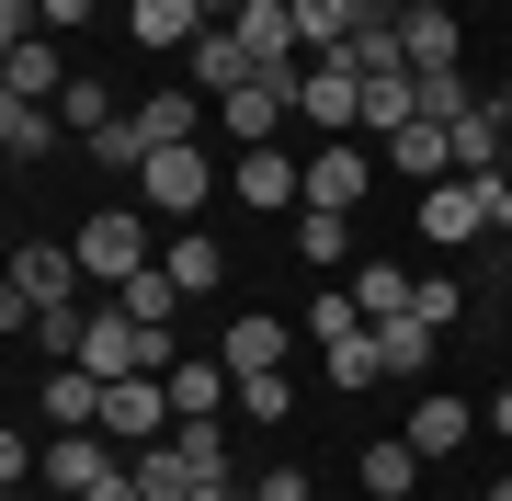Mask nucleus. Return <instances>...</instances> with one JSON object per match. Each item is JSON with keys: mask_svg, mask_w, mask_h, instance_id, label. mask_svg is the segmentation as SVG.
Returning a JSON list of instances; mask_svg holds the SVG:
<instances>
[{"mask_svg": "<svg viewBox=\"0 0 512 501\" xmlns=\"http://www.w3.org/2000/svg\"><path fill=\"white\" fill-rule=\"evenodd\" d=\"M46 433H103V376L92 365H46Z\"/></svg>", "mask_w": 512, "mask_h": 501, "instance_id": "nucleus-14", "label": "nucleus"}, {"mask_svg": "<svg viewBox=\"0 0 512 501\" xmlns=\"http://www.w3.org/2000/svg\"><path fill=\"white\" fill-rule=\"evenodd\" d=\"M80 285H92V274H80V240H23L12 251V285H0V331H35V308H80Z\"/></svg>", "mask_w": 512, "mask_h": 501, "instance_id": "nucleus-1", "label": "nucleus"}, {"mask_svg": "<svg viewBox=\"0 0 512 501\" xmlns=\"http://www.w3.org/2000/svg\"><path fill=\"white\" fill-rule=\"evenodd\" d=\"M490 433H501V445H512V388H501V399H490Z\"/></svg>", "mask_w": 512, "mask_h": 501, "instance_id": "nucleus-37", "label": "nucleus"}, {"mask_svg": "<svg viewBox=\"0 0 512 501\" xmlns=\"http://www.w3.org/2000/svg\"><path fill=\"white\" fill-rule=\"evenodd\" d=\"M490 228L512 240V171H490Z\"/></svg>", "mask_w": 512, "mask_h": 501, "instance_id": "nucleus-36", "label": "nucleus"}, {"mask_svg": "<svg viewBox=\"0 0 512 501\" xmlns=\"http://www.w3.org/2000/svg\"><path fill=\"white\" fill-rule=\"evenodd\" d=\"M353 251V217L342 205H296V262H342Z\"/></svg>", "mask_w": 512, "mask_h": 501, "instance_id": "nucleus-26", "label": "nucleus"}, {"mask_svg": "<svg viewBox=\"0 0 512 501\" xmlns=\"http://www.w3.org/2000/svg\"><path fill=\"white\" fill-rule=\"evenodd\" d=\"M319 501H330V490H319Z\"/></svg>", "mask_w": 512, "mask_h": 501, "instance_id": "nucleus-41", "label": "nucleus"}, {"mask_svg": "<svg viewBox=\"0 0 512 501\" xmlns=\"http://www.w3.org/2000/svg\"><path fill=\"white\" fill-rule=\"evenodd\" d=\"M126 35L137 46H194L205 35V0H126Z\"/></svg>", "mask_w": 512, "mask_h": 501, "instance_id": "nucleus-23", "label": "nucleus"}, {"mask_svg": "<svg viewBox=\"0 0 512 501\" xmlns=\"http://www.w3.org/2000/svg\"><path fill=\"white\" fill-rule=\"evenodd\" d=\"M410 80H421V114H433V126L478 114V80H467V69H410Z\"/></svg>", "mask_w": 512, "mask_h": 501, "instance_id": "nucleus-28", "label": "nucleus"}, {"mask_svg": "<svg viewBox=\"0 0 512 501\" xmlns=\"http://www.w3.org/2000/svg\"><path fill=\"white\" fill-rule=\"evenodd\" d=\"M478 501H512V479H490V490H478Z\"/></svg>", "mask_w": 512, "mask_h": 501, "instance_id": "nucleus-40", "label": "nucleus"}, {"mask_svg": "<svg viewBox=\"0 0 512 501\" xmlns=\"http://www.w3.org/2000/svg\"><path fill=\"white\" fill-rule=\"evenodd\" d=\"M171 410H183V422H228V410H239V376H228L217 342H205V353H171Z\"/></svg>", "mask_w": 512, "mask_h": 501, "instance_id": "nucleus-9", "label": "nucleus"}, {"mask_svg": "<svg viewBox=\"0 0 512 501\" xmlns=\"http://www.w3.org/2000/svg\"><path fill=\"white\" fill-rule=\"evenodd\" d=\"M296 126L353 137L365 126V69H353V57H308V69H296Z\"/></svg>", "mask_w": 512, "mask_h": 501, "instance_id": "nucleus-3", "label": "nucleus"}, {"mask_svg": "<svg viewBox=\"0 0 512 501\" xmlns=\"http://www.w3.org/2000/svg\"><path fill=\"white\" fill-rule=\"evenodd\" d=\"M160 262H171V285H183V297H217V285H228V251L205 240V228H183V240H160Z\"/></svg>", "mask_w": 512, "mask_h": 501, "instance_id": "nucleus-25", "label": "nucleus"}, {"mask_svg": "<svg viewBox=\"0 0 512 501\" xmlns=\"http://www.w3.org/2000/svg\"><path fill=\"white\" fill-rule=\"evenodd\" d=\"M183 80H194L205 103H228V92H251V80H262V57L239 46V23H205V35L183 46Z\"/></svg>", "mask_w": 512, "mask_h": 501, "instance_id": "nucleus-7", "label": "nucleus"}, {"mask_svg": "<svg viewBox=\"0 0 512 501\" xmlns=\"http://www.w3.org/2000/svg\"><path fill=\"white\" fill-rule=\"evenodd\" d=\"M80 501H148V490H137V467H114V479H103V490H80Z\"/></svg>", "mask_w": 512, "mask_h": 501, "instance_id": "nucleus-35", "label": "nucleus"}, {"mask_svg": "<svg viewBox=\"0 0 512 501\" xmlns=\"http://www.w3.org/2000/svg\"><path fill=\"white\" fill-rule=\"evenodd\" d=\"M217 353H228V376H285V353H296V331L274 308H239L228 331H217Z\"/></svg>", "mask_w": 512, "mask_h": 501, "instance_id": "nucleus-11", "label": "nucleus"}, {"mask_svg": "<svg viewBox=\"0 0 512 501\" xmlns=\"http://www.w3.org/2000/svg\"><path fill=\"white\" fill-rule=\"evenodd\" d=\"M353 297H365V319H399V308L421 297V274H410V262H365V274H353Z\"/></svg>", "mask_w": 512, "mask_h": 501, "instance_id": "nucleus-27", "label": "nucleus"}, {"mask_svg": "<svg viewBox=\"0 0 512 501\" xmlns=\"http://www.w3.org/2000/svg\"><path fill=\"white\" fill-rule=\"evenodd\" d=\"M205 194H217V160H205V137H194V149H160V160L137 171V205H148V217H205Z\"/></svg>", "mask_w": 512, "mask_h": 501, "instance_id": "nucleus-4", "label": "nucleus"}, {"mask_svg": "<svg viewBox=\"0 0 512 501\" xmlns=\"http://www.w3.org/2000/svg\"><path fill=\"white\" fill-rule=\"evenodd\" d=\"M421 467H433V456H421L410 433H376V445H365V501H410Z\"/></svg>", "mask_w": 512, "mask_h": 501, "instance_id": "nucleus-21", "label": "nucleus"}, {"mask_svg": "<svg viewBox=\"0 0 512 501\" xmlns=\"http://www.w3.org/2000/svg\"><path fill=\"white\" fill-rule=\"evenodd\" d=\"M103 0H46V35H69V23H92Z\"/></svg>", "mask_w": 512, "mask_h": 501, "instance_id": "nucleus-34", "label": "nucleus"}, {"mask_svg": "<svg viewBox=\"0 0 512 501\" xmlns=\"http://www.w3.org/2000/svg\"><path fill=\"white\" fill-rule=\"evenodd\" d=\"M399 433H410L421 456H456V445H478V410H467L456 388H421V410H410Z\"/></svg>", "mask_w": 512, "mask_h": 501, "instance_id": "nucleus-15", "label": "nucleus"}, {"mask_svg": "<svg viewBox=\"0 0 512 501\" xmlns=\"http://www.w3.org/2000/svg\"><path fill=\"white\" fill-rule=\"evenodd\" d=\"M171 422H183V410H171V376H114V388H103V433H114V445H160V433Z\"/></svg>", "mask_w": 512, "mask_h": 501, "instance_id": "nucleus-5", "label": "nucleus"}, {"mask_svg": "<svg viewBox=\"0 0 512 501\" xmlns=\"http://www.w3.org/2000/svg\"><path fill=\"white\" fill-rule=\"evenodd\" d=\"M239 501H274V490H262V479H239Z\"/></svg>", "mask_w": 512, "mask_h": 501, "instance_id": "nucleus-39", "label": "nucleus"}, {"mask_svg": "<svg viewBox=\"0 0 512 501\" xmlns=\"http://www.w3.org/2000/svg\"><path fill=\"white\" fill-rule=\"evenodd\" d=\"M319 365H330V388H376V376H387V353H376V331H365V342H330Z\"/></svg>", "mask_w": 512, "mask_h": 501, "instance_id": "nucleus-30", "label": "nucleus"}, {"mask_svg": "<svg viewBox=\"0 0 512 501\" xmlns=\"http://www.w3.org/2000/svg\"><path fill=\"white\" fill-rule=\"evenodd\" d=\"M433 319H421V308H399V319H376V353H387V376H399V388H421V376H433Z\"/></svg>", "mask_w": 512, "mask_h": 501, "instance_id": "nucleus-18", "label": "nucleus"}, {"mask_svg": "<svg viewBox=\"0 0 512 501\" xmlns=\"http://www.w3.org/2000/svg\"><path fill=\"white\" fill-rule=\"evenodd\" d=\"M126 467H137V490H148V501H183V490H205V467H194V445H183V433H160V445H137Z\"/></svg>", "mask_w": 512, "mask_h": 501, "instance_id": "nucleus-19", "label": "nucleus"}, {"mask_svg": "<svg viewBox=\"0 0 512 501\" xmlns=\"http://www.w3.org/2000/svg\"><path fill=\"white\" fill-rule=\"evenodd\" d=\"M114 467H126V456H114V433H57V445L35 456V479L80 501V490H103V479H114Z\"/></svg>", "mask_w": 512, "mask_h": 501, "instance_id": "nucleus-10", "label": "nucleus"}, {"mask_svg": "<svg viewBox=\"0 0 512 501\" xmlns=\"http://www.w3.org/2000/svg\"><path fill=\"white\" fill-rule=\"evenodd\" d=\"M444 137H456V171H512V114H501V103L456 114V126H444Z\"/></svg>", "mask_w": 512, "mask_h": 501, "instance_id": "nucleus-20", "label": "nucleus"}, {"mask_svg": "<svg viewBox=\"0 0 512 501\" xmlns=\"http://www.w3.org/2000/svg\"><path fill=\"white\" fill-rule=\"evenodd\" d=\"M114 308H126L137 319V331H183V285H171V262H148V274H126V285H114Z\"/></svg>", "mask_w": 512, "mask_h": 501, "instance_id": "nucleus-16", "label": "nucleus"}, {"mask_svg": "<svg viewBox=\"0 0 512 501\" xmlns=\"http://www.w3.org/2000/svg\"><path fill=\"white\" fill-rule=\"evenodd\" d=\"M57 114H69V137H103V126H114V92H103V80H69Z\"/></svg>", "mask_w": 512, "mask_h": 501, "instance_id": "nucleus-32", "label": "nucleus"}, {"mask_svg": "<svg viewBox=\"0 0 512 501\" xmlns=\"http://www.w3.org/2000/svg\"><path fill=\"white\" fill-rule=\"evenodd\" d=\"M478 228H490V171H456V183L421 194V240H433V251H467Z\"/></svg>", "mask_w": 512, "mask_h": 501, "instance_id": "nucleus-6", "label": "nucleus"}, {"mask_svg": "<svg viewBox=\"0 0 512 501\" xmlns=\"http://www.w3.org/2000/svg\"><path fill=\"white\" fill-rule=\"evenodd\" d=\"M160 262V240H148V205H103V217H80V274L103 285H126V274H148Z\"/></svg>", "mask_w": 512, "mask_h": 501, "instance_id": "nucleus-2", "label": "nucleus"}, {"mask_svg": "<svg viewBox=\"0 0 512 501\" xmlns=\"http://www.w3.org/2000/svg\"><path fill=\"white\" fill-rule=\"evenodd\" d=\"M228 194L262 205V217H296V205H308V160H285V149H239V160H228Z\"/></svg>", "mask_w": 512, "mask_h": 501, "instance_id": "nucleus-8", "label": "nucleus"}, {"mask_svg": "<svg viewBox=\"0 0 512 501\" xmlns=\"http://www.w3.org/2000/svg\"><path fill=\"white\" fill-rule=\"evenodd\" d=\"M285 114H296V80H251V92H228V103H217V126L239 137V149H274Z\"/></svg>", "mask_w": 512, "mask_h": 501, "instance_id": "nucleus-13", "label": "nucleus"}, {"mask_svg": "<svg viewBox=\"0 0 512 501\" xmlns=\"http://www.w3.org/2000/svg\"><path fill=\"white\" fill-rule=\"evenodd\" d=\"M0 80H12V92H23V103H57V92H69V80H80V69H69V57H57V35H23L12 57H0Z\"/></svg>", "mask_w": 512, "mask_h": 501, "instance_id": "nucleus-17", "label": "nucleus"}, {"mask_svg": "<svg viewBox=\"0 0 512 501\" xmlns=\"http://www.w3.org/2000/svg\"><path fill=\"white\" fill-rule=\"evenodd\" d=\"M376 194V149H353V137H319V160H308V205H365Z\"/></svg>", "mask_w": 512, "mask_h": 501, "instance_id": "nucleus-12", "label": "nucleus"}, {"mask_svg": "<svg viewBox=\"0 0 512 501\" xmlns=\"http://www.w3.org/2000/svg\"><path fill=\"white\" fill-rule=\"evenodd\" d=\"M80 149H92V160H114V171H148V137H137V114H114V126H103V137H80Z\"/></svg>", "mask_w": 512, "mask_h": 501, "instance_id": "nucleus-33", "label": "nucleus"}, {"mask_svg": "<svg viewBox=\"0 0 512 501\" xmlns=\"http://www.w3.org/2000/svg\"><path fill=\"white\" fill-rule=\"evenodd\" d=\"M399 46H410V69H467V35H456V12H444V0L399 23Z\"/></svg>", "mask_w": 512, "mask_h": 501, "instance_id": "nucleus-24", "label": "nucleus"}, {"mask_svg": "<svg viewBox=\"0 0 512 501\" xmlns=\"http://www.w3.org/2000/svg\"><path fill=\"white\" fill-rule=\"evenodd\" d=\"M57 137H69V114H57V103H23V92H0V149H12V160H46Z\"/></svg>", "mask_w": 512, "mask_h": 501, "instance_id": "nucleus-22", "label": "nucleus"}, {"mask_svg": "<svg viewBox=\"0 0 512 501\" xmlns=\"http://www.w3.org/2000/svg\"><path fill=\"white\" fill-rule=\"evenodd\" d=\"M365 331H376L365 297H319V308H308V342H319V353H330V342H365Z\"/></svg>", "mask_w": 512, "mask_h": 501, "instance_id": "nucleus-29", "label": "nucleus"}, {"mask_svg": "<svg viewBox=\"0 0 512 501\" xmlns=\"http://www.w3.org/2000/svg\"><path fill=\"white\" fill-rule=\"evenodd\" d=\"M239 422H262V433L296 422V388H285V376H239Z\"/></svg>", "mask_w": 512, "mask_h": 501, "instance_id": "nucleus-31", "label": "nucleus"}, {"mask_svg": "<svg viewBox=\"0 0 512 501\" xmlns=\"http://www.w3.org/2000/svg\"><path fill=\"white\" fill-rule=\"evenodd\" d=\"M183 501H239V490H228V479H205V490H183Z\"/></svg>", "mask_w": 512, "mask_h": 501, "instance_id": "nucleus-38", "label": "nucleus"}]
</instances>
